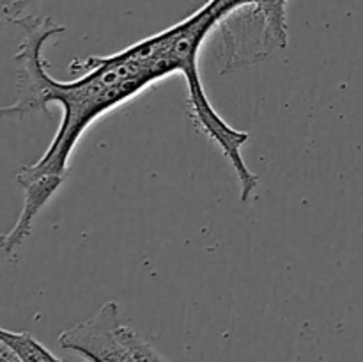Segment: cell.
<instances>
[{
	"label": "cell",
	"instance_id": "obj_1",
	"mask_svg": "<svg viewBox=\"0 0 363 362\" xmlns=\"http://www.w3.org/2000/svg\"><path fill=\"white\" fill-rule=\"evenodd\" d=\"M18 25L25 31L23 41L14 53L18 99L13 105L4 106L2 116L25 117L38 110L48 114V105L53 102L64 110L50 148L38 162L18 170V185L43 176L66 180L74 146L98 117L176 73L163 53L160 34H155L112 55L89 57L80 62L85 70L80 78L55 80L46 70L43 48L48 39L64 34L66 27L55 23L50 16H28Z\"/></svg>",
	"mask_w": 363,
	"mask_h": 362
},
{
	"label": "cell",
	"instance_id": "obj_2",
	"mask_svg": "<svg viewBox=\"0 0 363 362\" xmlns=\"http://www.w3.org/2000/svg\"><path fill=\"white\" fill-rule=\"evenodd\" d=\"M222 20V13L216 9L211 0H208L191 16L172 25L167 31L160 32V35H162L163 53L169 59V62L172 64L176 73H183L184 80L188 84L190 117L194 119L195 126L201 128L202 133L208 135L211 141H215L222 148L223 156L229 160L233 169L236 170L238 180H240L241 201L247 202L252 197V194L257 190L259 185L257 174L248 169L243 155H241V148L250 138V135L247 131L234 130L213 109L204 87H202L201 75H199L197 59L202 43L206 41V38H208L213 28L218 27Z\"/></svg>",
	"mask_w": 363,
	"mask_h": 362
},
{
	"label": "cell",
	"instance_id": "obj_3",
	"mask_svg": "<svg viewBox=\"0 0 363 362\" xmlns=\"http://www.w3.org/2000/svg\"><path fill=\"white\" fill-rule=\"evenodd\" d=\"M59 344L87 362H135L126 341V325L113 300L103 304L91 318L64 330Z\"/></svg>",
	"mask_w": 363,
	"mask_h": 362
},
{
	"label": "cell",
	"instance_id": "obj_4",
	"mask_svg": "<svg viewBox=\"0 0 363 362\" xmlns=\"http://www.w3.org/2000/svg\"><path fill=\"white\" fill-rule=\"evenodd\" d=\"M62 181L64 177L59 176H43L34 181H28V183L20 185L25 192L23 208H21L20 216H18L13 229L2 236V248L6 254L16 252V248L23 243L25 238L30 234L38 213L45 208L46 202L52 199V195L59 190Z\"/></svg>",
	"mask_w": 363,
	"mask_h": 362
},
{
	"label": "cell",
	"instance_id": "obj_5",
	"mask_svg": "<svg viewBox=\"0 0 363 362\" xmlns=\"http://www.w3.org/2000/svg\"><path fill=\"white\" fill-rule=\"evenodd\" d=\"M0 341L7 344L23 362H62L28 332H14V330L2 329Z\"/></svg>",
	"mask_w": 363,
	"mask_h": 362
},
{
	"label": "cell",
	"instance_id": "obj_6",
	"mask_svg": "<svg viewBox=\"0 0 363 362\" xmlns=\"http://www.w3.org/2000/svg\"><path fill=\"white\" fill-rule=\"evenodd\" d=\"M2 2V18L4 21L20 23L28 16H34L32 9L39 4V0H0Z\"/></svg>",
	"mask_w": 363,
	"mask_h": 362
},
{
	"label": "cell",
	"instance_id": "obj_7",
	"mask_svg": "<svg viewBox=\"0 0 363 362\" xmlns=\"http://www.w3.org/2000/svg\"><path fill=\"white\" fill-rule=\"evenodd\" d=\"M0 362H23L7 344H0Z\"/></svg>",
	"mask_w": 363,
	"mask_h": 362
}]
</instances>
